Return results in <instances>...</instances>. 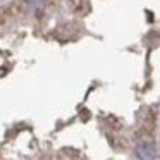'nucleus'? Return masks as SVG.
Returning <instances> with one entry per match:
<instances>
[{"label":"nucleus","mask_w":160,"mask_h":160,"mask_svg":"<svg viewBox=\"0 0 160 160\" xmlns=\"http://www.w3.org/2000/svg\"><path fill=\"white\" fill-rule=\"evenodd\" d=\"M138 153H139V157L145 158V160H152L153 158V148L150 145H145V143L138 146Z\"/></svg>","instance_id":"f257e3e1"}]
</instances>
